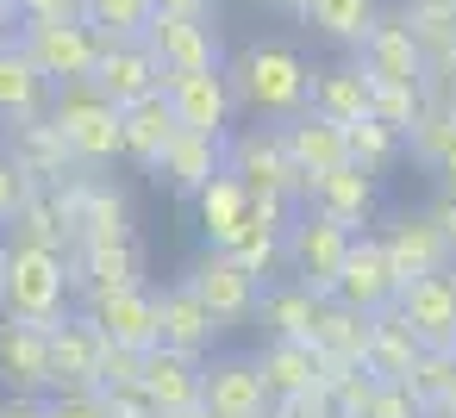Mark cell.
I'll return each mask as SVG.
<instances>
[{"mask_svg":"<svg viewBox=\"0 0 456 418\" xmlns=\"http://www.w3.org/2000/svg\"><path fill=\"white\" fill-rule=\"evenodd\" d=\"M138 362H144V350H126V343H107V337H101V387L138 381Z\"/></svg>","mask_w":456,"mask_h":418,"instance_id":"cell-47","label":"cell"},{"mask_svg":"<svg viewBox=\"0 0 456 418\" xmlns=\"http://www.w3.org/2000/svg\"><path fill=\"white\" fill-rule=\"evenodd\" d=\"M13 244H45V250H69L82 237V175L69 181H32L20 213L7 219Z\"/></svg>","mask_w":456,"mask_h":418,"instance_id":"cell-9","label":"cell"},{"mask_svg":"<svg viewBox=\"0 0 456 418\" xmlns=\"http://www.w3.org/2000/svg\"><path fill=\"white\" fill-rule=\"evenodd\" d=\"M394 312L412 325V337L425 350H456V275L437 269V275H412L394 300Z\"/></svg>","mask_w":456,"mask_h":418,"instance_id":"cell-15","label":"cell"},{"mask_svg":"<svg viewBox=\"0 0 456 418\" xmlns=\"http://www.w3.org/2000/svg\"><path fill=\"white\" fill-rule=\"evenodd\" d=\"M350 237H356V231L338 225L331 213H319V206H294V219H288V231H281L288 281H300V287H313V293H331Z\"/></svg>","mask_w":456,"mask_h":418,"instance_id":"cell-5","label":"cell"},{"mask_svg":"<svg viewBox=\"0 0 456 418\" xmlns=\"http://www.w3.org/2000/svg\"><path fill=\"white\" fill-rule=\"evenodd\" d=\"M144 51L163 63V76H194V69H225V44L213 13H151Z\"/></svg>","mask_w":456,"mask_h":418,"instance_id":"cell-8","label":"cell"},{"mask_svg":"<svg viewBox=\"0 0 456 418\" xmlns=\"http://www.w3.org/2000/svg\"><path fill=\"white\" fill-rule=\"evenodd\" d=\"M82 237H132V200L101 175H82Z\"/></svg>","mask_w":456,"mask_h":418,"instance_id":"cell-37","label":"cell"},{"mask_svg":"<svg viewBox=\"0 0 456 418\" xmlns=\"http://www.w3.org/2000/svg\"><path fill=\"white\" fill-rule=\"evenodd\" d=\"M281 144H288V157H294V169L306 175V181H319V175H331L338 163H350V150H344V125L338 119H325V113H294V119H281Z\"/></svg>","mask_w":456,"mask_h":418,"instance_id":"cell-22","label":"cell"},{"mask_svg":"<svg viewBox=\"0 0 456 418\" xmlns=\"http://www.w3.org/2000/svg\"><path fill=\"white\" fill-rule=\"evenodd\" d=\"M69 250H45V244H0V312L26 318V325H51L69 312Z\"/></svg>","mask_w":456,"mask_h":418,"instance_id":"cell-2","label":"cell"},{"mask_svg":"<svg viewBox=\"0 0 456 418\" xmlns=\"http://www.w3.org/2000/svg\"><path fill=\"white\" fill-rule=\"evenodd\" d=\"M225 82H232V100H238L244 113L275 119V125L313 107V69H306V57H300L294 44H275V38L244 44L238 63L225 69Z\"/></svg>","mask_w":456,"mask_h":418,"instance_id":"cell-1","label":"cell"},{"mask_svg":"<svg viewBox=\"0 0 456 418\" xmlns=\"http://www.w3.org/2000/svg\"><path fill=\"white\" fill-rule=\"evenodd\" d=\"M175 418H213V412H207V406H188V412H175Z\"/></svg>","mask_w":456,"mask_h":418,"instance_id":"cell-57","label":"cell"},{"mask_svg":"<svg viewBox=\"0 0 456 418\" xmlns=\"http://www.w3.org/2000/svg\"><path fill=\"white\" fill-rule=\"evenodd\" d=\"M319 300L325 293H313V287H300V281H263V300H256V318L269 325V337H306L313 343V318H319Z\"/></svg>","mask_w":456,"mask_h":418,"instance_id":"cell-33","label":"cell"},{"mask_svg":"<svg viewBox=\"0 0 456 418\" xmlns=\"http://www.w3.org/2000/svg\"><path fill=\"white\" fill-rule=\"evenodd\" d=\"M194 213H200V231H207V250H232L244 231H250V188L219 169L200 194H194Z\"/></svg>","mask_w":456,"mask_h":418,"instance_id":"cell-25","label":"cell"},{"mask_svg":"<svg viewBox=\"0 0 456 418\" xmlns=\"http://www.w3.org/2000/svg\"><path fill=\"white\" fill-rule=\"evenodd\" d=\"M213 337H219V325H213V312L194 300L188 281H175V287L157 293V343H169V350H182V356H207Z\"/></svg>","mask_w":456,"mask_h":418,"instance_id":"cell-26","label":"cell"},{"mask_svg":"<svg viewBox=\"0 0 456 418\" xmlns=\"http://www.w3.org/2000/svg\"><path fill=\"white\" fill-rule=\"evenodd\" d=\"M82 318L107 343H126V350H151L157 343V293L144 281L138 287H107V293H82Z\"/></svg>","mask_w":456,"mask_h":418,"instance_id":"cell-13","label":"cell"},{"mask_svg":"<svg viewBox=\"0 0 456 418\" xmlns=\"http://www.w3.org/2000/svg\"><path fill=\"white\" fill-rule=\"evenodd\" d=\"M369 76L356 63H338V69H313V113L350 125V119H369Z\"/></svg>","mask_w":456,"mask_h":418,"instance_id":"cell-35","label":"cell"},{"mask_svg":"<svg viewBox=\"0 0 456 418\" xmlns=\"http://www.w3.org/2000/svg\"><path fill=\"white\" fill-rule=\"evenodd\" d=\"M94 406H101L107 418H163V412L151 406V393H144L138 381H113V387H94Z\"/></svg>","mask_w":456,"mask_h":418,"instance_id":"cell-44","label":"cell"},{"mask_svg":"<svg viewBox=\"0 0 456 418\" xmlns=\"http://www.w3.org/2000/svg\"><path fill=\"white\" fill-rule=\"evenodd\" d=\"M419 337H412V325L387 306V312H375L369 318V350H362V368L375 374V381H406L412 374V362H419Z\"/></svg>","mask_w":456,"mask_h":418,"instance_id":"cell-31","label":"cell"},{"mask_svg":"<svg viewBox=\"0 0 456 418\" xmlns=\"http://www.w3.org/2000/svg\"><path fill=\"white\" fill-rule=\"evenodd\" d=\"M45 418H107L94 393H45Z\"/></svg>","mask_w":456,"mask_h":418,"instance_id":"cell-49","label":"cell"},{"mask_svg":"<svg viewBox=\"0 0 456 418\" xmlns=\"http://www.w3.org/2000/svg\"><path fill=\"white\" fill-rule=\"evenodd\" d=\"M225 169L250 188V194H281V200H306V175L294 169L281 125H250V132H225Z\"/></svg>","mask_w":456,"mask_h":418,"instance_id":"cell-6","label":"cell"},{"mask_svg":"<svg viewBox=\"0 0 456 418\" xmlns=\"http://www.w3.org/2000/svg\"><path fill=\"white\" fill-rule=\"evenodd\" d=\"M26 188H32V181H26V175L13 169V157H7V150H0V225H7V219L20 213V200H26Z\"/></svg>","mask_w":456,"mask_h":418,"instance_id":"cell-48","label":"cell"},{"mask_svg":"<svg viewBox=\"0 0 456 418\" xmlns=\"http://www.w3.org/2000/svg\"><path fill=\"white\" fill-rule=\"evenodd\" d=\"M200 362H207V356H182V350H169V343H151V350H144L138 387L151 393V406H157L163 418L200 406Z\"/></svg>","mask_w":456,"mask_h":418,"instance_id":"cell-20","label":"cell"},{"mask_svg":"<svg viewBox=\"0 0 456 418\" xmlns=\"http://www.w3.org/2000/svg\"><path fill=\"white\" fill-rule=\"evenodd\" d=\"M0 418H45V399H26V393H0Z\"/></svg>","mask_w":456,"mask_h":418,"instance_id":"cell-53","label":"cell"},{"mask_svg":"<svg viewBox=\"0 0 456 418\" xmlns=\"http://www.w3.org/2000/svg\"><path fill=\"white\" fill-rule=\"evenodd\" d=\"M437 107H444V113L456 119V51H450V57L437 63Z\"/></svg>","mask_w":456,"mask_h":418,"instance_id":"cell-51","label":"cell"},{"mask_svg":"<svg viewBox=\"0 0 456 418\" xmlns=\"http://www.w3.org/2000/svg\"><path fill=\"white\" fill-rule=\"evenodd\" d=\"M45 119L57 125L63 150H69V157H76V169H88V175H101L107 163H119V157H126L119 107H113L94 82H69V88H57V94H51V107H45Z\"/></svg>","mask_w":456,"mask_h":418,"instance_id":"cell-3","label":"cell"},{"mask_svg":"<svg viewBox=\"0 0 456 418\" xmlns=\"http://www.w3.org/2000/svg\"><path fill=\"white\" fill-rule=\"evenodd\" d=\"M269 418H338V412H331V393L325 387H306V393L269 399Z\"/></svg>","mask_w":456,"mask_h":418,"instance_id":"cell-45","label":"cell"},{"mask_svg":"<svg viewBox=\"0 0 456 418\" xmlns=\"http://www.w3.org/2000/svg\"><path fill=\"white\" fill-rule=\"evenodd\" d=\"M163 100H169V113H175L182 132H207V138H225V132H232V113H238L225 69L163 76Z\"/></svg>","mask_w":456,"mask_h":418,"instance_id":"cell-11","label":"cell"},{"mask_svg":"<svg viewBox=\"0 0 456 418\" xmlns=\"http://www.w3.org/2000/svg\"><path fill=\"white\" fill-rule=\"evenodd\" d=\"M269 7H294V0H269Z\"/></svg>","mask_w":456,"mask_h":418,"instance_id":"cell-58","label":"cell"},{"mask_svg":"<svg viewBox=\"0 0 456 418\" xmlns=\"http://www.w3.org/2000/svg\"><path fill=\"white\" fill-rule=\"evenodd\" d=\"M294 13H300V26H313L319 38H331V44H362V32L375 26V13H381V0H294Z\"/></svg>","mask_w":456,"mask_h":418,"instance_id":"cell-34","label":"cell"},{"mask_svg":"<svg viewBox=\"0 0 456 418\" xmlns=\"http://www.w3.org/2000/svg\"><path fill=\"white\" fill-rule=\"evenodd\" d=\"M88 82H94L113 107H132V100H144V94H163V63L144 51V38H107Z\"/></svg>","mask_w":456,"mask_h":418,"instance_id":"cell-19","label":"cell"},{"mask_svg":"<svg viewBox=\"0 0 456 418\" xmlns=\"http://www.w3.org/2000/svg\"><path fill=\"white\" fill-rule=\"evenodd\" d=\"M138 281H144V244L138 237H76L69 244V287L76 293L138 287Z\"/></svg>","mask_w":456,"mask_h":418,"instance_id":"cell-12","label":"cell"},{"mask_svg":"<svg viewBox=\"0 0 456 418\" xmlns=\"http://www.w3.org/2000/svg\"><path fill=\"white\" fill-rule=\"evenodd\" d=\"M51 94H57V88L38 76V63L26 57V44H20V38H0V132L38 119V113L51 107Z\"/></svg>","mask_w":456,"mask_h":418,"instance_id":"cell-21","label":"cell"},{"mask_svg":"<svg viewBox=\"0 0 456 418\" xmlns=\"http://www.w3.org/2000/svg\"><path fill=\"white\" fill-rule=\"evenodd\" d=\"M375 374L369 368H344L338 381H325V393H331V412L338 418H369V399H375Z\"/></svg>","mask_w":456,"mask_h":418,"instance_id":"cell-43","label":"cell"},{"mask_svg":"<svg viewBox=\"0 0 456 418\" xmlns=\"http://www.w3.org/2000/svg\"><path fill=\"white\" fill-rule=\"evenodd\" d=\"M20 20H82V0H13Z\"/></svg>","mask_w":456,"mask_h":418,"instance_id":"cell-50","label":"cell"},{"mask_svg":"<svg viewBox=\"0 0 456 418\" xmlns=\"http://www.w3.org/2000/svg\"><path fill=\"white\" fill-rule=\"evenodd\" d=\"M219 169H225V138H207V132H175V138H169V150L157 157V169H151V175H157V181H169L175 194H188V200H194V194H200Z\"/></svg>","mask_w":456,"mask_h":418,"instance_id":"cell-24","label":"cell"},{"mask_svg":"<svg viewBox=\"0 0 456 418\" xmlns=\"http://www.w3.org/2000/svg\"><path fill=\"white\" fill-rule=\"evenodd\" d=\"M250 362H256V374H263L269 399L319 387V350H313L306 337H269V343H263V350H256Z\"/></svg>","mask_w":456,"mask_h":418,"instance_id":"cell-30","label":"cell"},{"mask_svg":"<svg viewBox=\"0 0 456 418\" xmlns=\"http://www.w3.org/2000/svg\"><path fill=\"white\" fill-rule=\"evenodd\" d=\"M20 32V13H13V0H0V38H13Z\"/></svg>","mask_w":456,"mask_h":418,"instance_id":"cell-55","label":"cell"},{"mask_svg":"<svg viewBox=\"0 0 456 418\" xmlns=\"http://www.w3.org/2000/svg\"><path fill=\"white\" fill-rule=\"evenodd\" d=\"M400 269L387 262V244L381 237H350V250H344V262H338V281H331V300H344V306H356V312H387L394 300H400Z\"/></svg>","mask_w":456,"mask_h":418,"instance_id":"cell-10","label":"cell"},{"mask_svg":"<svg viewBox=\"0 0 456 418\" xmlns=\"http://www.w3.org/2000/svg\"><path fill=\"white\" fill-rule=\"evenodd\" d=\"M0 393H26V399L51 393V331L45 325L0 312Z\"/></svg>","mask_w":456,"mask_h":418,"instance_id":"cell-16","label":"cell"},{"mask_svg":"<svg viewBox=\"0 0 456 418\" xmlns=\"http://www.w3.org/2000/svg\"><path fill=\"white\" fill-rule=\"evenodd\" d=\"M425 107H431V88H406V82H375L369 88V119H381L394 138H406Z\"/></svg>","mask_w":456,"mask_h":418,"instance_id":"cell-38","label":"cell"},{"mask_svg":"<svg viewBox=\"0 0 456 418\" xmlns=\"http://www.w3.org/2000/svg\"><path fill=\"white\" fill-rule=\"evenodd\" d=\"M300 206H319V213H331L338 225H369L375 219V175L369 169H356V163H338L331 175H319V181H306V200Z\"/></svg>","mask_w":456,"mask_h":418,"instance_id":"cell-27","label":"cell"},{"mask_svg":"<svg viewBox=\"0 0 456 418\" xmlns=\"http://www.w3.org/2000/svg\"><path fill=\"white\" fill-rule=\"evenodd\" d=\"M26 44V57L38 63V76L51 88H69V82H88L94 63H101V32L88 20H20L13 32Z\"/></svg>","mask_w":456,"mask_h":418,"instance_id":"cell-4","label":"cell"},{"mask_svg":"<svg viewBox=\"0 0 456 418\" xmlns=\"http://www.w3.org/2000/svg\"><path fill=\"white\" fill-rule=\"evenodd\" d=\"M200 406L213 418H269V387L250 356H213L200 362Z\"/></svg>","mask_w":456,"mask_h":418,"instance_id":"cell-18","label":"cell"},{"mask_svg":"<svg viewBox=\"0 0 456 418\" xmlns=\"http://www.w3.org/2000/svg\"><path fill=\"white\" fill-rule=\"evenodd\" d=\"M431 418H456V387H450V393H444V399L431 406Z\"/></svg>","mask_w":456,"mask_h":418,"instance_id":"cell-56","label":"cell"},{"mask_svg":"<svg viewBox=\"0 0 456 418\" xmlns=\"http://www.w3.org/2000/svg\"><path fill=\"white\" fill-rule=\"evenodd\" d=\"M207 7H219V0H207Z\"/></svg>","mask_w":456,"mask_h":418,"instance_id":"cell-59","label":"cell"},{"mask_svg":"<svg viewBox=\"0 0 456 418\" xmlns=\"http://www.w3.org/2000/svg\"><path fill=\"white\" fill-rule=\"evenodd\" d=\"M7 157H13V169H20L26 181H69V175H88V169H76V157L63 150L57 125H51L45 113L26 119V125H7Z\"/></svg>","mask_w":456,"mask_h":418,"instance_id":"cell-23","label":"cell"},{"mask_svg":"<svg viewBox=\"0 0 456 418\" xmlns=\"http://www.w3.org/2000/svg\"><path fill=\"white\" fill-rule=\"evenodd\" d=\"M151 0H82V20L101 32V44L107 38H144V26H151Z\"/></svg>","mask_w":456,"mask_h":418,"instance_id":"cell-39","label":"cell"},{"mask_svg":"<svg viewBox=\"0 0 456 418\" xmlns=\"http://www.w3.org/2000/svg\"><path fill=\"white\" fill-rule=\"evenodd\" d=\"M431 225L444 231V244H450V256H456V194H444V200L431 206Z\"/></svg>","mask_w":456,"mask_h":418,"instance_id":"cell-52","label":"cell"},{"mask_svg":"<svg viewBox=\"0 0 456 418\" xmlns=\"http://www.w3.org/2000/svg\"><path fill=\"white\" fill-rule=\"evenodd\" d=\"M381 244H387V262L400 269V281L450 269V244H444V231L431 225V213H406V219L381 237Z\"/></svg>","mask_w":456,"mask_h":418,"instance_id":"cell-29","label":"cell"},{"mask_svg":"<svg viewBox=\"0 0 456 418\" xmlns=\"http://www.w3.org/2000/svg\"><path fill=\"white\" fill-rule=\"evenodd\" d=\"M51 331V393H94L101 387V331L82 312H63Z\"/></svg>","mask_w":456,"mask_h":418,"instance_id":"cell-17","label":"cell"},{"mask_svg":"<svg viewBox=\"0 0 456 418\" xmlns=\"http://www.w3.org/2000/svg\"><path fill=\"white\" fill-rule=\"evenodd\" d=\"M356 69H362L369 82H406V88H425V76H431V63H425L412 26H406V20H381V13H375V26H369L362 44H356Z\"/></svg>","mask_w":456,"mask_h":418,"instance_id":"cell-14","label":"cell"},{"mask_svg":"<svg viewBox=\"0 0 456 418\" xmlns=\"http://www.w3.org/2000/svg\"><path fill=\"white\" fill-rule=\"evenodd\" d=\"M313 350L325 356V362H350V368H362V350H369V312H356V306H344V300H319V318H313Z\"/></svg>","mask_w":456,"mask_h":418,"instance_id":"cell-32","label":"cell"},{"mask_svg":"<svg viewBox=\"0 0 456 418\" xmlns=\"http://www.w3.org/2000/svg\"><path fill=\"white\" fill-rule=\"evenodd\" d=\"M232 256H238L256 281H281V269H288V256H281V231H269V225H256V219H250V231L232 244Z\"/></svg>","mask_w":456,"mask_h":418,"instance_id":"cell-42","label":"cell"},{"mask_svg":"<svg viewBox=\"0 0 456 418\" xmlns=\"http://www.w3.org/2000/svg\"><path fill=\"white\" fill-rule=\"evenodd\" d=\"M151 7H157V13H213L207 0H151Z\"/></svg>","mask_w":456,"mask_h":418,"instance_id":"cell-54","label":"cell"},{"mask_svg":"<svg viewBox=\"0 0 456 418\" xmlns=\"http://www.w3.org/2000/svg\"><path fill=\"white\" fill-rule=\"evenodd\" d=\"M369 418H425V406H419L400 381H381L375 399H369Z\"/></svg>","mask_w":456,"mask_h":418,"instance_id":"cell-46","label":"cell"},{"mask_svg":"<svg viewBox=\"0 0 456 418\" xmlns=\"http://www.w3.org/2000/svg\"><path fill=\"white\" fill-rule=\"evenodd\" d=\"M406 138H412V157H419V163H431V169L444 175V194H456V119L431 100Z\"/></svg>","mask_w":456,"mask_h":418,"instance_id":"cell-36","label":"cell"},{"mask_svg":"<svg viewBox=\"0 0 456 418\" xmlns=\"http://www.w3.org/2000/svg\"><path fill=\"white\" fill-rule=\"evenodd\" d=\"M419 406H425V418H431V406L456 387V350H419V362H412V374L400 381Z\"/></svg>","mask_w":456,"mask_h":418,"instance_id":"cell-41","label":"cell"},{"mask_svg":"<svg viewBox=\"0 0 456 418\" xmlns=\"http://www.w3.org/2000/svg\"><path fill=\"white\" fill-rule=\"evenodd\" d=\"M188 287H194V300L213 312L219 331L250 325V318H256V300H263V281H256L232 250H200V256L188 262Z\"/></svg>","mask_w":456,"mask_h":418,"instance_id":"cell-7","label":"cell"},{"mask_svg":"<svg viewBox=\"0 0 456 418\" xmlns=\"http://www.w3.org/2000/svg\"><path fill=\"white\" fill-rule=\"evenodd\" d=\"M344 150H350V163H356V169L381 175V169L400 157V138H394L381 119H350V125H344Z\"/></svg>","mask_w":456,"mask_h":418,"instance_id":"cell-40","label":"cell"},{"mask_svg":"<svg viewBox=\"0 0 456 418\" xmlns=\"http://www.w3.org/2000/svg\"><path fill=\"white\" fill-rule=\"evenodd\" d=\"M175 132H182V125H175V113H169V100H163V94H144V100L119 107L126 163H138V169H157V157L169 150V138H175Z\"/></svg>","mask_w":456,"mask_h":418,"instance_id":"cell-28","label":"cell"}]
</instances>
